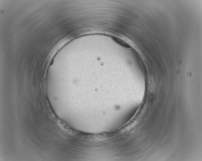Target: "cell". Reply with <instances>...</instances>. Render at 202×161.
Here are the masks:
<instances>
[{"instance_id": "6da1fadb", "label": "cell", "mask_w": 202, "mask_h": 161, "mask_svg": "<svg viewBox=\"0 0 202 161\" xmlns=\"http://www.w3.org/2000/svg\"><path fill=\"white\" fill-rule=\"evenodd\" d=\"M111 37H112V39L114 41L118 44L119 45L127 48L129 49L131 48V47L129 45L128 43L120 39V38L115 36H112Z\"/></svg>"}]
</instances>
